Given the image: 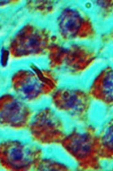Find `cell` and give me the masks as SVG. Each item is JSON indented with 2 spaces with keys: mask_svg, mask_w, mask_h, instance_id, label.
I'll return each mask as SVG.
<instances>
[{
  "mask_svg": "<svg viewBox=\"0 0 113 171\" xmlns=\"http://www.w3.org/2000/svg\"><path fill=\"white\" fill-rule=\"evenodd\" d=\"M43 158L42 150L22 135H9L0 139V169L36 170Z\"/></svg>",
  "mask_w": 113,
  "mask_h": 171,
  "instance_id": "6da1fadb",
  "label": "cell"
},
{
  "mask_svg": "<svg viewBox=\"0 0 113 171\" xmlns=\"http://www.w3.org/2000/svg\"><path fill=\"white\" fill-rule=\"evenodd\" d=\"M31 67L33 71H18L13 76L11 86L15 95L33 106L44 97L52 96L59 86L58 80L50 72Z\"/></svg>",
  "mask_w": 113,
  "mask_h": 171,
  "instance_id": "7a4b0ae2",
  "label": "cell"
},
{
  "mask_svg": "<svg viewBox=\"0 0 113 171\" xmlns=\"http://www.w3.org/2000/svg\"><path fill=\"white\" fill-rule=\"evenodd\" d=\"M35 110L13 93L0 96V131L9 135L25 134Z\"/></svg>",
  "mask_w": 113,
  "mask_h": 171,
  "instance_id": "3957f363",
  "label": "cell"
},
{
  "mask_svg": "<svg viewBox=\"0 0 113 171\" xmlns=\"http://www.w3.org/2000/svg\"><path fill=\"white\" fill-rule=\"evenodd\" d=\"M62 122L56 112L45 107L35 111L25 134L34 144L50 145L62 141Z\"/></svg>",
  "mask_w": 113,
  "mask_h": 171,
  "instance_id": "277c9868",
  "label": "cell"
},
{
  "mask_svg": "<svg viewBox=\"0 0 113 171\" xmlns=\"http://www.w3.org/2000/svg\"><path fill=\"white\" fill-rule=\"evenodd\" d=\"M51 97L56 110L76 118L84 117L89 106V94L79 89L58 87Z\"/></svg>",
  "mask_w": 113,
  "mask_h": 171,
  "instance_id": "5b68a950",
  "label": "cell"
},
{
  "mask_svg": "<svg viewBox=\"0 0 113 171\" xmlns=\"http://www.w3.org/2000/svg\"><path fill=\"white\" fill-rule=\"evenodd\" d=\"M113 94V72L111 68H108L92 84L89 94L108 105H112Z\"/></svg>",
  "mask_w": 113,
  "mask_h": 171,
  "instance_id": "8992f818",
  "label": "cell"
},
{
  "mask_svg": "<svg viewBox=\"0 0 113 171\" xmlns=\"http://www.w3.org/2000/svg\"><path fill=\"white\" fill-rule=\"evenodd\" d=\"M91 139L87 135H77L69 142V149L81 159L86 157L90 154L93 147Z\"/></svg>",
  "mask_w": 113,
  "mask_h": 171,
  "instance_id": "52a82bcc",
  "label": "cell"
}]
</instances>
